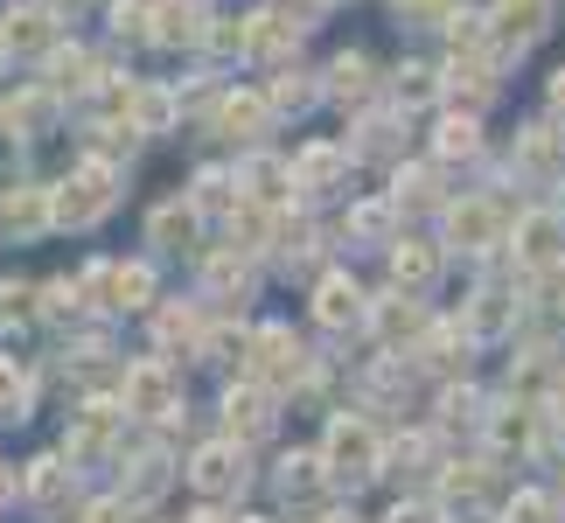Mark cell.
I'll return each instance as SVG.
<instances>
[{"label": "cell", "instance_id": "6da1fadb", "mask_svg": "<svg viewBox=\"0 0 565 523\" xmlns=\"http://www.w3.org/2000/svg\"><path fill=\"white\" fill-rule=\"evenodd\" d=\"M321 461H329V474H335V489H371V482H384V453H391V426L384 419H371L363 405H342V412H329V426H321Z\"/></svg>", "mask_w": 565, "mask_h": 523}, {"label": "cell", "instance_id": "7a4b0ae2", "mask_svg": "<svg viewBox=\"0 0 565 523\" xmlns=\"http://www.w3.org/2000/svg\"><path fill=\"white\" fill-rule=\"evenodd\" d=\"M134 412L119 405V391H84L77 412H71V426H63V453H71V468L77 474H105V468H119V453L134 447Z\"/></svg>", "mask_w": 565, "mask_h": 523}, {"label": "cell", "instance_id": "3957f363", "mask_svg": "<svg viewBox=\"0 0 565 523\" xmlns=\"http://www.w3.org/2000/svg\"><path fill=\"white\" fill-rule=\"evenodd\" d=\"M510 216H516L510 195H495V189H461L433 231H440V245H447L454 258H468V266H489V258L510 252Z\"/></svg>", "mask_w": 565, "mask_h": 523}, {"label": "cell", "instance_id": "277c9868", "mask_svg": "<svg viewBox=\"0 0 565 523\" xmlns=\"http://www.w3.org/2000/svg\"><path fill=\"white\" fill-rule=\"evenodd\" d=\"M119 405L134 412L140 433H175L189 419V391H182V363L175 356H126V377H119Z\"/></svg>", "mask_w": 565, "mask_h": 523}, {"label": "cell", "instance_id": "5b68a950", "mask_svg": "<svg viewBox=\"0 0 565 523\" xmlns=\"http://www.w3.org/2000/svg\"><path fill=\"white\" fill-rule=\"evenodd\" d=\"M119 189H126V168H119V161L77 154V161L50 182V195H56V231H98L105 216L119 210Z\"/></svg>", "mask_w": 565, "mask_h": 523}, {"label": "cell", "instance_id": "8992f818", "mask_svg": "<svg viewBox=\"0 0 565 523\" xmlns=\"http://www.w3.org/2000/svg\"><path fill=\"white\" fill-rule=\"evenodd\" d=\"M182 489L195 503H231L252 489V447H237L231 433H203L189 453H182Z\"/></svg>", "mask_w": 565, "mask_h": 523}, {"label": "cell", "instance_id": "52a82bcc", "mask_svg": "<svg viewBox=\"0 0 565 523\" xmlns=\"http://www.w3.org/2000/svg\"><path fill=\"white\" fill-rule=\"evenodd\" d=\"M315 370H321V356L287 329V321H258V329H252V349H245V377H252V384H266V391H279V398H294V391L308 384Z\"/></svg>", "mask_w": 565, "mask_h": 523}, {"label": "cell", "instance_id": "ba28073f", "mask_svg": "<svg viewBox=\"0 0 565 523\" xmlns=\"http://www.w3.org/2000/svg\"><path fill=\"white\" fill-rule=\"evenodd\" d=\"M175 482H182V453L168 447V433H134V447H126L119 468H113V489L134 510H154Z\"/></svg>", "mask_w": 565, "mask_h": 523}, {"label": "cell", "instance_id": "9c48e42d", "mask_svg": "<svg viewBox=\"0 0 565 523\" xmlns=\"http://www.w3.org/2000/svg\"><path fill=\"white\" fill-rule=\"evenodd\" d=\"M308 321L321 335H371V287L350 273V266H321L308 279Z\"/></svg>", "mask_w": 565, "mask_h": 523}, {"label": "cell", "instance_id": "30bf717a", "mask_svg": "<svg viewBox=\"0 0 565 523\" xmlns=\"http://www.w3.org/2000/svg\"><path fill=\"white\" fill-rule=\"evenodd\" d=\"M279 126V113H273V98H266V84H224V92L210 98V113H203V134L210 140H224V147H237V154H252V147H266V134Z\"/></svg>", "mask_w": 565, "mask_h": 523}, {"label": "cell", "instance_id": "8fae6325", "mask_svg": "<svg viewBox=\"0 0 565 523\" xmlns=\"http://www.w3.org/2000/svg\"><path fill=\"white\" fill-rule=\"evenodd\" d=\"M510 258H516V273H531V279H545V273H565V210L552 203H516L510 216Z\"/></svg>", "mask_w": 565, "mask_h": 523}, {"label": "cell", "instance_id": "7c38bea8", "mask_svg": "<svg viewBox=\"0 0 565 523\" xmlns=\"http://www.w3.org/2000/svg\"><path fill=\"white\" fill-rule=\"evenodd\" d=\"M266 489H273V503L287 516H321L329 495H335V474H329V461H321V447H287L266 468Z\"/></svg>", "mask_w": 565, "mask_h": 523}, {"label": "cell", "instance_id": "4fadbf2b", "mask_svg": "<svg viewBox=\"0 0 565 523\" xmlns=\"http://www.w3.org/2000/svg\"><path fill=\"white\" fill-rule=\"evenodd\" d=\"M279 391H266V384H252V377H231L224 391H216V433H231L237 447H266L273 433H279Z\"/></svg>", "mask_w": 565, "mask_h": 523}, {"label": "cell", "instance_id": "5bb4252c", "mask_svg": "<svg viewBox=\"0 0 565 523\" xmlns=\"http://www.w3.org/2000/svg\"><path fill=\"white\" fill-rule=\"evenodd\" d=\"M384 189H391V203H398V216L405 224H440L447 216V203L461 189H454V174L433 161V154H412V161H398L384 174Z\"/></svg>", "mask_w": 565, "mask_h": 523}, {"label": "cell", "instance_id": "9a60e30c", "mask_svg": "<svg viewBox=\"0 0 565 523\" xmlns=\"http://www.w3.org/2000/svg\"><path fill=\"white\" fill-rule=\"evenodd\" d=\"M84 474L71 468V453H35V461H21V503H29L35 516H50V523H71L84 510Z\"/></svg>", "mask_w": 565, "mask_h": 523}, {"label": "cell", "instance_id": "2e32d148", "mask_svg": "<svg viewBox=\"0 0 565 523\" xmlns=\"http://www.w3.org/2000/svg\"><path fill=\"white\" fill-rule=\"evenodd\" d=\"M56 231V195L42 174H0V245H35Z\"/></svg>", "mask_w": 565, "mask_h": 523}, {"label": "cell", "instance_id": "e0dca14e", "mask_svg": "<svg viewBox=\"0 0 565 523\" xmlns=\"http://www.w3.org/2000/svg\"><path fill=\"white\" fill-rule=\"evenodd\" d=\"M350 154H356V168H377V174H391L405 161V140H412V119L398 113L391 98H377V105H363V113H350Z\"/></svg>", "mask_w": 565, "mask_h": 523}, {"label": "cell", "instance_id": "ac0fdd59", "mask_svg": "<svg viewBox=\"0 0 565 523\" xmlns=\"http://www.w3.org/2000/svg\"><path fill=\"white\" fill-rule=\"evenodd\" d=\"M447 266H454V252L440 245V231H405L398 245L384 252V287H398V293H419V300H433V287L447 279Z\"/></svg>", "mask_w": 565, "mask_h": 523}, {"label": "cell", "instance_id": "d6986e66", "mask_svg": "<svg viewBox=\"0 0 565 523\" xmlns=\"http://www.w3.org/2000/svg\"><path fill=\"white\" fill-rule=\"evenodd\" d=\"M510 182H531V189H558L565 182V119H531L516 126L510 140Z\"/></svg>", "mask_w": 565, "mask_h": 523}, {"label": "cell", "instance_id": "ffe728a7", "mask_svg": "<svg viewBox=\"0 0 565 523\" xmlns=\"http://www.w3.org/2000/svg\"><path fill=\"white\" fill-rule=\"evenodd\" d=\"M433 321H440V314H433L419 293H398V287H377V293H371V349L412 356V349L426 342Z\"/></svg>", "mask_w": 565, "mask_h": 523}, {"label": "cell", "instance_id": "44dd1931", "mask_svg": "<svg viewBox=\"0 0 565 523\" xmlns=\"http://www.w3.org/2000/svg\"><path fill=\"white\" fill-rule=\"evenodd\" d=\"M210 321H216V308H210L203 293H195V300H175V293H168L161 308L147 314V349H154V356H175V363H195V349H203Z\"/></svg>", "mask_w": 565, "mask_h": 523}, {"label": "cell", "instance_id": "7402d4cb", "mask_svg": "<svg viewBox=\"0 0 565 523\" xmlns=\"http://www.w3.org/2000/svg\"><path fill=\"white\" fill-rule=\"evenodd\" d=\"M0 50H8V63H50L63 50V14L50 8V0H21V8L0 14Z\"/></svg>", "mask_w": 565, "mask_h": 523}, {"label": "cell", "instance_id": "603a6c76", "mask_svg": "<svg viewBox=\"0 0 565 523\" xmlns=\"http://www.w3.org/2000/svg\"><path fill=\"white\" fill-rule=\"evenodd\" d=\"M195 273H203V293L216 314H245L252 293H258V258H245L237 245H210L203 258H195Z\"/></svg>", "mask_w": 565, "mask_h": 523}, {"label": "cell", "instance_id": "cb8c5ba5", "mask_svg": "<svg viewBox=\"0 0 565 523\" xmlns=\"http://www.w3.org/2000/svg\"><path fill=\"white\" fill-rule=\"evenodd\" d=\"M350 174H356L350 140H300V147H294L300 203H335V195H350Z\"/></svg>", "mask_w": 565, "mask_h": 523}, {"label": "cell", "instance_id": "d4e9b609", "mask_svg": "<svg viewBox=\"0 0 565 523\" xmlns=\"http://www.w3.org/2000/svg\"><path fill=\"white\" fill-rule=\"evenodd\" d=\"M426 154L440 161L447 174L475 168V161L489 154V126H482V113H468V105H440V113L426 119Z\"/></svg>", "mask_w": 565, "mask_h": 523}, {"label": "cell", "instance_id": "484cf974", "mask_svg": "<svg viewBox=\"0 0 565 523\" xmlns=\"http://www.w3.org/2000/svg\"><path fill=\"white\" fill-rule=\"evenodd\" d=\"M405 231H412V224L398 216V203H391V189H377V195H350V203H342L335 245H350V252H391Z\"/></svg>", "mask_w": 565, "mask_h": 523}, {"label": "cell", "instance_id": "4316f807", "mask_svg": "<svg viewBox=\"0 0 565 523\" xmlns=\"http://www.w3.org/2000/svg\"><path fill=\"white\" fill-rule=\"evenodd\" d=\"M203 210L189 203V195L175 189V195H161L154 210H147V258H203L210 245H203Z\"/></svg>", "mask_w": 565, "mask_h": 523}, {"label": "cell", "instance_id": "83f0119b", "mask_svg": "<svg viewBox=\"0 0 565 523\" xmlns=\"http://www.w3.org/2000/svg\"><path fill=\"white\" fill-rule=\"evenodd\" d=\"M0 113H8V147H29V140H50L56 134L63 113H71V98L50 92L42 77H29V84H14V92L0 98Z\"/></svg>", "mask_w": 565, "mask_h": 523}, {"label": "cell", "instance_id": "f1b7e54d", "mask_svg": "<svg viewBox=\"0 0 565 523\" xmlns=\"http://www.w3.org/2000/svg\"><path fill=\"white\" fill-rule=\"evenodd\" d=\"M489 391L475 384V377H461V384H433V433H440V440L454 447V440H475L482 447V426H489Z\"/></svg>", "mask_w": 565, "mask_h": 523}, {"label": "cell", "instance_id": "f546056e", "mask_svg": "<svg viewBox=\"0 0 565 523\" xmlns=\"http://www.w3.org/2000/svg\"><path fill=\"white\" fill-rule=\"evenodd\" d=\"M182 195H189L195 210H203V224H210V231H231V224H237V210L252 203V195H245V174H237V161H203V168H195L189 182H182Z\"/></svg>", "mask_w": 565, "mask_h": 523}, {"label": "cell", "instance_id": "4dcf8cb0", "mask_svg": "<svg viewBox=\"0 0 565 523\" xmlns=\"http://www.w3.org/2000/svg\"><path fill=\"white\" fill-rule=\"evenodd\" d=\"M545 35H552V0H489V42L503 63L537 50Z\"/></svg>", "mask_w": 565, "mask_h": 523}, {"label": "cell", "instance_id": "1f68e13d", "mask_svg": "<svg viewBox=\"0 0 565 523\" xmlns=\"http://www.w3.org/2000/svg\"><path fill=\"white\" fill-rule=\"evenodd\" d=\"M475 356H482V342H475V335H468L454 314H440V321L426 329V342L412 349V363H419L433 384H461L468 370H475Z\"/></svg>", "mask_w": 565, "mask_h": 523}, {"label": "cell", "instance_id": "d6a6232c", "mask_svg": "<svg viewBox=\"0 0 565 523\" xmlns=\"http://www.w3.org/2000/svg\"><path fill=\"white\" fill-rule=\"evenodd\" d=\"M237 174H245V195L258 210H308L300 203V182H294V154H279V147L237 154Z\"/></svg>", "mask_w": 565, "mask_h": 523}, {"label": "cell", "instance_id": "836d02e7", "mask_svg": "<svg viewBox=\"0 0 565 523\" xmlns=\"http://www.w3.org/2000/svg\"><path fill=\"white\" fill-rule=\"evenodd\" d=\"M321 92H329V105H342V113H363V105L384 98V71L363 50H335L321 63Z\"/></svg>", "mask_w": 565, "mask_h": 523}, {"label": "cell", "instance_id": "e575fe53", "mask_svg": "<svg viewBox=\"0 0 565 523\" xmlns=\"http://www.w3.org/2000/svg\"><path fill=\"white\" fill-rule=\"evenodd\" d=\"M384 98L398 105L405 119L440 113V105H447V71H440V63H426V56H405L398 71H384Z\"/></svg>", "mask_w": 565, "mask_h": 523}, {"label": "cell", "instance_id": "d590c367", "mask_svg": "<svg viewBox=\"0 0 565 523\" xmlns=\"http://www.w3.org/2000/svg\"><path fill=\"white\" fill-rule=\"evenodd\" d=\"M126 119H134L147 140H168V134H182V119H189V105H182V84L140 77V92H134V113H126Z\"/></svg>", "mask_w": 565, "mask_h": 523}, {"label": "cell", "instance_id": "8d00e7d4", "mask_svg": "<svg viewBox=\"0 0 565 523\" xmlns=\"http://www.w3.org/2000/svg\"><path fill=\"white\" fill-rule=\"evenodd\" d=\"M203 29H210V8H203V0H154V50L203 56Z\"/></svg>", "mask_w": 565, "mask_h": 523}, {"label": "cell", "instance_id": "74e56055", "mask_svg": "<svg viewBox=\"0 0 565 523\" xmlns=\"http://www.w3.org/2000/svg\"><path fill=\"white\" fill-rule=\"evenodd\" d=\"M266 98H273L279 119H308L329 92H321V71H308V63H279V71L266 77Z\"/></svg>", "mask_w": 565, "mask_h": 523}, {"label": "cell", "instance_id": "f35d334b", "mask_svg": "<svg viewBox=\"0 0 565 523\" xmlns=\"http://www.w3.org/2000/svg\"><path fill=\"white\" fill-rule=\"evenodd\" d=\"M77 293H84V308H92V321H126L119 314V258H84L77 266Z\"/></svg>", "mask_w": 565, "mask_h": 523}, {"label": "cell", "instance_id": "ab89813d", "mask_svg": "<svg viewBox=\"0 0 565 523\" xmlns=\"http://www.w3.org/2000/svg\"><path fill=\"white\" fill-rule=\"evenodd\" d=\"M29 412H35V370H29V356L0 349V426H21Z\"/></svg>", "mask_w": 565, "mask_h": 523}, {"label": "cell", "instance_id": "60d3db41", "mask_svg": "<svg viewBox=\"0 0 565 523\" xmlns=\"http://www.w3.org/2000/svg\"><path fill=\"white\" fill-rule=\"evenodd\" d=\"M203 56H210V63H245V56H252V14H216V8H210Z\"/></svg>", "mask_w": 565, "mask_h": 523}, {"label": "cell", "instance_id": "b9f144b4", "mask_svg": "<svg viewBox=\"0 0 565 523\" xmlns=\"http://www.w3.org/2000/svg\"><path fill=\"white\" fill-rule=\"evenodd\" d=\"M495 516H503V523H565V495L558 489H537V482H516Z\"/></svg>", "mask_w": 565, "mask_h": 523}, {"label": "cell", "instance_id": "7bdbcfd3", "mask_svg": "<svg viewBox=\"0 0 565 523\" xmlns=\"http://www.w3.org/2000/svg\"><path fill=\"white\" fill-rule=\"evenodd\" d=\"M42 329V287L35 279H0V335Z\"/></svg>", "mask_w": 565, "mask_h": 523}, {"label": "cell", "instance_id": "ee69618b", "mask_svg": "<svg viewBox=\"0 0 565 523\" xmlns=\"http://www.w3.org/2000/svg\"><path fill=\"white\" fill-rule=\"evenodd\" d=\"M113 42H154V0H105Z\"/></svg>", "mask_w": 565, "mask_h": 523}, {"label": "cell", "instance_id": "f6af8a7d", "mask_svg": "<svg viewBox=\"0 0 565 523\" xmlns=\"http://www.w3.org/2000/svg\"><path fill=\"white\" fill-rule=\"evenodd\" d=\"M71 523H140V510L126 503L119 489H98V495H84V510H77Z\"/></svg>", "mask_w": 565, "mask_h": 523}, {"label": "cell", "instance_id": "bcb514c9", "mask_svg": "<svg viewBox=\"0 0 565 523\" xmlns=\"http://www.w3.org/2000/svg\"><path fill=\"white\" fill-rule=\"evenodd\" d=\"M384 523H454V510L440 495H398V503L384 510Z\"/></svg>", "mask_w": 565, "mask_h": 523}, {"label": "cell", "instance_id": "7dc6e473", "mask_svg": "<svg viewBox=\"0 0 565 523\" xmlns=\"http://www.w3.org/2000/svg\"><path fill=\"white\" fill-rule=\"evenodd\" d=\"M182 523H245V516H237L231 503H195V510H189Z\"/></svg>", "mask_w": 565, "mask_h": 523}, {"label": "cell", "instance_id": "c3c4849f", "mask_svg": "<svg viewBox=\"0 0 565 523\" xmlns=\"http://www.w3.org/2000/svg\"><path fill=\"white\" fill-rule=\"evenodd\" d=\"M545 113H552V119H565V63L545 77Z\"/></svg>", "mask_w": 565, "mask_h": 523}, {"label": "cell", "instance_id": "681fc988", "mask_svg": "<svg viewBox=\"0 0 565 523\" xmlns=\"http://www.w3.org/2000/svg\"><path fill=\"white\" fill-rule=\"evenodd\" d=\"M14 495H21V468L0 453V503H14Z\"/></svg>", "mask_w": 565, "mask_h": 523}, {"label": "cell", "instance_id": "f907efd6", "mask_svg": "<svg viewBox=\"0 0 565 523\" xmlns=\"http://www.w3.org/2000/svg\"><path fill=\"white\" fill-rule=\"evenodd\" d=\"M315 523H371V516H356V510H342V503H329V510H321Z\"/></svg>", "mask_w": 565, "mask_h": 523}, {"label": "cell", "instance_id": "816d5d0a", "mask_svg": "<svg viewBox=\"0 0 565 523\" xmlns=\"http://www.w3.org/2000/svg\"><path fill=\"white\" fill-rule=\"evenodd\" d=\"M552 405L565 412V363H558V384H552Z\"/></svg>", "mask_w": 565, "mask_h": 523}, {"label": "cell", "instance_id": "f5cc1de1", "mask_svg": "<svg viewBox=\"0 0 565 523\" xmlns=\"http://www.w3.org/2000/svg\"><path fill=\"white\" fill-rule=\"evenodd\" d=\"M0 140H8V113H0Z\"/></svg>", "mask_w": 565, "mask_h": 523}, {"label": "cell", "instance_id": "db71d44e", "mask_svg": "<svg viewBox=\"0 0 565 523\" xmlns=\"http://www.w3.org/2000/svg\"><path fill=\"white\" fill-rule=\"evenodd\" d=\"M558 495H565V468H558Z\"/></svg>", "mask_w": 565, "mask_h": 523}]
</instances>
